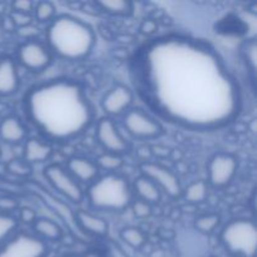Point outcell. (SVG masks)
I'll list each match as a JSON object with an SVG mask.
<instances>
[{"mask_svg": "<svg viewBox=\"0 0 257 257\" xmlns=\"http://www.w3.org/2000/svg\"><path fill=\"white\" fill-rule=\"evenodd\" d=\"M17 59L30 72H43L52 64L53 54L44 43L28 39L18 48Z\"/></svg>", "mask_w": 257, "mask_h": 257, "instance_id": "9c48e42d", "label": "cell"}, {"mask_svg": "<svg viewBox=\"0 0 257 257\" xmlns=\"http://www.w3.org/2000/svg\"><path fill=\"white\" fill-rule=\"evenodd\" d=\"M221 217L217 213H207L195 220V227L202 233H211L220 225Z\"/></svg>", "mask_w": 257, "mask_h": 257, "instance_id": "4316f807", "label": "cell"}, {"mask_svg": "<svg viewBox=\"0 0 257 257\" xmlns=\"http://www.w3.org/2000/svg\"><path fill=\"white\" fill-rule=\"evenodd\" d=\"M53 148L49 142L38 140V138H30L25 142L24 152H23V160L32 166V163H42L52 157Z\"/></svg>", "mask_w": 257, "mask_h": 257, "instance_id": "e0dca14e", "label": "cell"}, {"mask_svg": "<svg viewBox=\"0 0 257 257\" xmlns=\"http://www.w3.org/2000/svg\"><path fill=\"white\" fill-rule=\"evenodd\" d=\"M44 177L59 195L72 203H80L85 198V192L82 185L60 165L47 166L44 168Z\"/></svg>", "mask_w": 257, "mask_h": 257, "instance_id": "8992f818", "label": "cell"}, {"mask_svg": "<svg viewBox=\"0 0 257 257\" xmlns=\"http://www.w3.org/2000/svg\"><path fill=\"white\" fill-rule=\"evenodd\" d=\"M131 207H132V211L133 213H135V216H137V217L140 218L150 217L151 213H152V206H151L150 203L145 202V201H141V200L133 201Z\"/></svg>", "mask_w": 257, "mask_h": 257, "instance_id": "f1b7e54d", "label": "cell"}, {"mask_svg": "<svg viewBox=\"0 0 257 257\" xmlns=\"http://www.w3.org/2000/svg\"><path fill=\"white\" fill-rule=\"evenodd\" d=\"M133 92L123 84H117L110 88L103 97L102 108L109 118L122 115L131 109L133 103Z\"/></svg>", "mask_w": 257, "mask_h": 257, "instance_id": "4fadbf2b", "label": "cell"}, {"mask_svg": "<svg viewBox=\"0 0 257 257\" xmlns=\"http://www.w3.org/2000/svg\"><path fill=\"white\" fill-rule=\"evenodd\" d=\"M97 7L107 14L118 17H125L133 13V4L125 0H102L97 3Z\"/></svg>", "mask_w": 257, "mask_h": 257, "instance_id": "44dd1931", "label": "cell"}, {"mask_svg": "<svg viewBox=\"0 0 257 257\" xmlns=\"http://www.w3.org/2000/svg\"><path fill=\"white\" fill-rule=\"evenodd\" d=\"M0 156H2V148H0Z\"/></svg>", "mask_w": 257, "mask_h": 257, "instance_id": "d590c367", "label": "cell"}, {"mask_svg": "<svg viewBox=\"0 0 257 257\" xmlns=\"http://www.w3.org/2000/svg\"><path fill=\"white\" fill-rule=\"evenodd\" d=\"M34 18L40 23H50L57 17V10L53 3L50 2H38L34 4Z\"/></svg>", "mask_w": 257, "mask_h": 257, "instance_id": "d4e9b609", "label": "cell"}, {"mask_svg": "<svg viewBox=\"0 0 257 257\" xmlns=\"http://www.w3.org/2000/svg\"><path fill=\"white\" fill-rule=\"evenodd\" d=\"M12 19L14 20L15 24L20 25V27H25V25H30L32 23V17L28 14H20V13H15L13 12L12 14Z\"/></svg>", "mask_w": 257, "mask_h": 257, "instance_id": "836d02e7", "label": "cell"}, {"mask_svg": "<svg viewBox=\"0 0 257 257\" xmlns=\"http://www.w3.org/2000/svg\"><path fill=\"white\" fill-rule=\"evenodd\" d=\"M19 221L9 213H0V247L14 235Z\"/></svg>", "mask_w": 257, "mask_h": 257, "instance_id": "cb8c5ba5", "label": "cell"}, {"mask_svg": "<svg viewBox=\"0 0 257 257\" xmlns=\"http://www.w3.org/2000/svg\"><path fill=\"white\" fill-rule=\"evenodd\" d=\"M62 257H104V253L98 248H93V250L83 251V252L78 253H70V255H64Z\"/></svg>", "mask_w": 257, "mask_h": 257, "instance_id": "e575fe53", "label": "cell"}, {"mask_svg": "<svg viewBox=\"0 0 257 257\" xmlns=\"http://www.w3.org/2000/svg\"><path fill=\"white\" fill-rule=\"evenodd\" d=\"M75 220H77L79 227L89 235L102 237L108 233L109 226H108L107 221L94 213L84 210H78L75 212Z\"/></svg>", "mask_w": 257, "mask_h": 257, "instance_id": "2e32d148", "label": "cell"}, {"mask_svg": "<svg viewBox=\"0 0 257 257\" xmlns=\"http://www.w3.org/2000/svg\"><path fill=\"white\" fill-rule=\"evenodd\" d=\"M95 137L98 143L105 150V152L122 155L130 150V143L120 133L114 120L109 117L100 118L95 128Z\"/></svg>", "mask_w": 257, "mask_h": 257, "instance_id": "7c38bea8", "label": "cell"}, {"mask_svg": "<svg viewBox=\"0 0 257 257\" xmlns=\"http://www.w3.org/2000/svg\"><path fill=\"white\" fill-rule=\"evenodd\" d=\"M34 232L39 238L44 241H59L63 237V230L57 222L49 218H37L33 223Z\"/></svg>", "mask_w": 257, "mask_h": 257, "instance_id": "ffe728a7", "label": "cell"}, {"mask_svg": "<svg viewBox=\"0 0 257 257\" xmlns=\"http://www.w3.org/2000/svg\"><path fill=\"white\" fill-rule=\"evenodd\" d=\"M47 47L53 55L65 60H80L92 53L95 44L94 30L72 15H58L45 30Z\"/></svg>", "mask_w": 257, "mask_h": 257, "instance_id": "3957f363", "label": "cell"}, {"mask_svg": "<svg viewBox=\"0 0 257 257\" xmlns=\"http://www.w3.org/2000/svg\"><path fill=\"white\" fill-rule=\"evenodd\" d=\"M35 3L30 2V0H20V2H14L12 4L13 12L20 13V14H28L30 15V13H33L34 9Z\"/></svg>", "mask_w": 257, "mask_h": 257, "instance_id": "4dcf8cb0", "label": "cell"}, {"mask_svg": "<svg viewBox=\"0 0 257 257\" xmlns=\"http://www.w3.org/2000/svg\"><path fill=\"white\" fill-rule=\"evenodd\" d=\"M47 242L35 235L18 232L0 247V257H45L48 255Z\"/></svg>", "mask_w": 257, "mask_h": 257, "instance_id": "52a82bcc", "label": "cell"}, {"mask_svg": "<svg viewBox=\"0 0 257 257\" xmlns=\"http://www.w3.org/2000/svg\"><path fill=\"white\" fill-rule=\"evenodd\" d=\"M37 212L33 208L24 207L20 210L19 213V220L24 223H34L37 220Z\"/></svg>", "mask_w": 257, "mask_h": 257, "instance_id": "d6a6232c", "label": "cell"}, {"mask_svg": "<svg viewBox=\"0 0 257 257\" xmlns=\"http://www.w3.org/2000/svg\"><path fill=\"white\" fill-rule=\"evenodd\" d=\"M7 170L18 177H28V176L32 175V166L25 162L23 158L22 160L15 158V160L10 161L7 165Z\"/></svg>", "mask_w": 257, "mask_h": 257, "instance_id": "83f0119b", "label": "cell"}, {"mask_svg": "<svg viewBox=\"0 0 257 257\" xmlns=\"http://www.w3.org/2000/svg\"><path fill=\"white\" fill-rule=\"evenodd\" d=\"M20 78L13 58H0V95H12L19 89Z\"/></svg>", "mask_w": 257, "mask_h": 257, "instance_id": "5bb4252c", "label": "cell"}, {"mask_svg": "<svg viewBox=\"0 0 257 257\" xmlns=\"http://www.w3.org/2000/svg\"><path fill=\"white\" fill-rule=\"evenodd\" d=\"M27 137V128L22 120L14 115L5 117L0 122V140L10 145H17Z\"/></svg>", "mask_w": 257, "mask_h": 257, "instance_id": "ac0fdd59", "label": "cell"}, {"mask_svg": "<svg viewBox=\"0 0 257 257\" xmlns=\"http://www.w3.org/2000/svg\"><path fill=\"white\" fill-rule=\"evenodd\" d=\"M207 191L208 185L205 181H196V182L187 186V188L183 191L182 195L185 196V198L188 202L198 203L203 202L206 200V197H207Z\"/></svg>", "mask_w": 257, "mask_h": 257, "instance_id": "603a6c76", "label": "cell"}, {"mask_svg": "<svg viewBox=\"0 0 257 257\" xmlns=\"http://www.w3.org/2000/svg\"><path fill=\"white\" fill-rule=\"evenodd\" d=\"M220 240L225 250L233 257H255L257 228L250 218H235L223 226Z\"/></svg>", "mask_w": 257, "mask_h": 257, "instance_id": "5b68a950", "label": "cell"}, {"mask_svg": "<svg viewBox=\"0 0 257 257\" xmlns=\"http://www.w3.org/2000/svg\"><path fill=\"white\" fill-rule=\"evenodd\" d=\"M88 202L95 210L122 212L133 202L130 182L118 173H105L97 177L85 192Z\"/></svg>", "mask_w": 257, "mask_h": 257, "instance_id": "277c9868", "label": "cell"}, {"mask_svg": "<svg viewBox=\"0 0 257 257\" xmlns=\"http://www.w3.org/2000/svg\"><path fill=\"white\" fill-rule=\"evenodd\" d=\"M68 172L82 185V183H92L98 177L97 165L94 161H90L85 157H72L68 160L67 167Z\"/></svg>", "mask_w": 257, "mask_h": 257, "instance_id": "9a60e30c", "label": "cell"}, {"mask_svg": "<svg viewBox=\"0 0 257 257\" xmlns=\"http://www.w3.org/2000/svg\"><path fill=\"white\" fill-rule=\"evenodd\" d=\"M133 190H135L136 195L140 197L138 200L145 201V202L150 203V205L160 202L161 197H162V192H161L160 188L152 181L148 180L147 177L142 175L135 180Z\"/></svg>", "mask_w": 257, "mask_h": 257, "instance_id": "d6986e66", "label": "cell"}, {"mask_svg": "<svg viewBox=\"0 0 257 257\" xmlns=\"http://www.w3.org/2000/svg\"><path fill=\"white\" fill-rule=\"evenodd\" d=\"M238 161L230 153H216L207 165L208 183L215 188H222L230 185L237 173Z\"/></svg>", "mask_w": 257, "mask_h": 257, "instance_id": "30bf717a", "label": "cell"}, {"mask_svg": "<svg viewBox=\"0 0 257 257\" xmlns=\"http://www.w3.org/2000/svg\"><path fill=\"white\" fill-rule=\"evenodd\" d=\"M98 170H104L107 173H117L118 170L123 166V160L119 155L104 152L99 155L95 160Z\"/></svg>", "mask_w": 257, "mask_h": 257, "instance_id": "7402d4cb", "label": "cell"}, {"mask_svg": "<svg viewBox=\"0 0 257 257\" xmlns=\"http://www.w3.org/2000/svg\"><path fill=\"white\" fill-rule=\"evenodd\" d=\"M140 170L142 172V176L152 181L160 188L161 192L163 191L172 198H177L182 195V185H181L177 175L173 173L170 168L165 167L161 163L147 161L140 166Z\"/></svg>", "mask_w": 257, "mask_h": 257, "instance_id": "8fae6325", "label": "cell"}, {"mask_svg": "<svg viewBox=\"0 0 257 257\" xmlns=\"http://www.w3.org/2000/svg\"><path fill=\"white\" fill-rule=\"evenodd\" d=\"M150 102L171 122L193 130L230 123L240 110V89L217 53L201 42L161 38L143 55Z\"/></svg>", "mask_w": 257, "mask_h": 257, "instance_id": "6da1fadb", "label": "cell"}, {"mask_svg": "<svg viewBox=\"0 0 257 257\" xmlns=\"http://www.w3.org/2000/svg\"><path fill=\"white\" fill-rule=\"evenodd\" d=\"M19 208V201L9 195L0 196V213H12Z\"/></svg>", "mask_w": 257, "mask_h": 257, "instance_id": "f546056e", "label": "cell"}, {"mask_svg": "<svg viewBox=\"0 0 257 257\" xmlns=\"http://www.w3.org/2000/svg\"><path fill=\"white\" fill-rule=\"evenodd\" d=\"M29 122L49 141L67 142L92 125L94 109L80 83L55 78L30 88L24 97Z\"/></svg>", "mask_w": 257, "mask_h": 257, "instance_id": "7a4b0ae2", "label": "cell"}, {"mask_svg": "<svg viewBox=\"0 0 257 257\" xmlns=\"http://www.w3.org/2000/svg\"><path fill=\"white\" fill-rule=\"evenodd\" d=\"M140 30L143 35H146V37H151V35H153L158 30V24L155 20L146 19L143 20L142 24H141Z\"/></svg>", "mask_w": 257, "mask_h": 257, "instance_id": "1f68e13d", "label": "cell"}, {"mask_svg": "<svg viewBox=\"0 0 257 257\" xmlns=\"http://www.w3.org/2000/svg\"><path fill=\"white\" fill-rule=\"evenodd\" d=\"M122 123L128 135L140 140H153L163 133L162 124L140 108L128 109L123 114Z\"/></svg>", "mask_w": 257, "mask_h": 257, "instance_id": "ba28073f", "label": "cell"}, {"mask_svg": "<svg viewBox=\"0 0 257 257\" xmlns=\"http://www.w3.org/2000/svg\"><path fill=\"white\" fill-rule=\"evenodd\" d=\"M120 238L133 248H141L146 242L145 233L137 227H124L120 231Z\"/></svg>", "mask_w": 257, "mask_h": 257, "instance_id": "484cf974", "label": "cell"}]
</instances>
